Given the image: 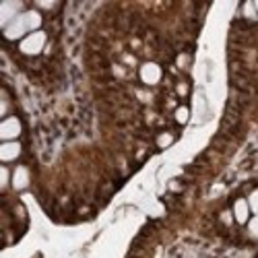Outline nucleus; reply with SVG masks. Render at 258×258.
I'll return each mask as SVG.
<instances>
[{
	"instance_id": "1",
	"label": "nucleus",
	"mask_w": 258,
	"mask_h": 258,
	"mask_svg": "<svg viewBox=\"0 0 258 258\" xmlns=\"http://www.w3.org/2000/svg\"><path fill=\"white\" fill-rule=\"evenodd\" d=\"M39 23H41L39 13H35V11L21 13V15L13 21V23H11L9 27H5V35H7L9 39H17V37H21V35L27 33V31L37 29V27H39Z\"/></svg>"
},
{
	"instance_id": "2",
	"label": "nucleus",
	"mask_w": 258,
	"mask_h": 258,
	"mask_svg": "<svg viewBox=\"0 0 258 258\" xmlns=\"http://www.w3.org/2000/svg\"><path fill=\"white\" fill-rule=\"evenodd\" d=\"M44 44H46V33L41 31H35L31 35H27L23 41H21V52L27 54V56H35L44 50Z\"/></svg>"
},
{
	"instance_id": "3",
	"label": "nucleus",
	"mask_w": 258,
	"mask_h": 258,
	"mask_svg": "<svg viewBox=\"0 0 258 258\" xmlns=\"http://www.w3.org/2000/svg\"><path fill=\"white\" fill-rule=\"evenodd\" d=\"M19 11H21L19 3H3L0 5V23H3L5 27H9L13 21L19 17Z\"/></svg>"
},
{
	"instance_id": "4",
	"label": "nucleus",
	"mask_w": 258,
	"mask_h": 258,
	"mask_svg": "<svg viewBox=\"0 0 258 258\" xmlns=\"http://www.w3.org/2000/svg\"><path fill=\"white\" fill-rule=\"evenodd\" d=\"M21 135V124L17 118H7L3 124H0V137L5 141H11V139H17Z\"/></svg>"
},
{
	"instance_id": "5",
	"label": "nucleus",
	"mask_w": 258,
	"mask_h": 258,
	"mask_svg": "<svg viewBox=\"0 0 258 258\" xmlns=\"http://www.w3.org/2000/svg\"><path fill=\"white\" fill-rule=\"evenodd\" d=\"M141 79H143L147 85H155V83H159V79H161V69L157 67V64H153V62L143 64Z\"/></svg>"
},
{
	"instance_id": "6",
	"label": "nucleus",
	"mask_w": 258,
	"mask_h": 258,
	"mask_svg": "<svg viewBox=\"0 0 258 258\" xmlns=\"http://www.w3.org/2000/svg\"><path fill=\"white\" fill-rule=\"evenodd\" d=\"M19 153H21L19 143H5L3 147H0V159L3 161H13V159L19 157Z\"/></svg>"
},
{
	"instance_id": "7",
	"label": "nucleus",
	"mask_w": 258,
	"mask_h": 258,
	"mask_svg": "<svg viewBox=\"0 0 258 258\" xmlns=\"http://www.w3.org/2000/svg\"><path fill=\"white\" fill-rule=\"evenodd\" d=\"M27 184H29V171H27V167H17L15 176H13V186L17 190H23V188H27Z\"/></svg>"
},
{
	"instance_id": "8",
	"label": "nucleus",
	"mask_w": 258,
	"mask_h": 258,
	"mask_svg": "<svg viewBox=\"0 0 258 258\" xmlns=\"http://www.w3.org/2000/svg\"><path fill=\"white\" fill-rule=\"evenodd\" d=\"M248 209H250L248 201H238V203H235L233 215H235V219H238L240 223H246L248 221Z\"/></svg>"
},
{
	"instance_id": "9",
	"label": "nucleus",
	"mask_w": 258,
	"mask_h": 258,
	"mask_svg": "<svg viewBox=\"0 0 258 258\" xmlns=\"http://www.w3.org/2000/svg\"><path fill=\"white\" fill-rule=\"evenodd\" d=\"M248 205H250V209L258 215V190H254L252 195H250V201H248Z\"/></svg>"
},
{
	"instance_id": "10",
	"label": "nucleus",
	"mask_w": 258,
	"mask_h": 258,
	"mask_svg": "<svg viewBox=\"0 0 258 258\" xmlns=\"http://www.w3.org/2000/svg\"><path fill=\"white\" fill-rule=\"evenodd\" d=\"M244 15L248 17V19H258V15H256V7L254 5H244Z\"/></svg>"
},
{
	"instance_id": "11",
	"label": "nucleus",
	"mask_w": 258,
	"mask_h": 258,
	"mask_svg": "<svg viewBox=\"0 0 258 258\" xmlns=\"http://www.w3.org/2000/svg\"><path fill=\"white\" fill-rule=\"evenodd\" d=\"M176 120H178L180 124L188 122V110H186V107H180V110L176 112Z\"/></svg>"
},
{
	"instance_id": "12",
	"label": "nucleus",
	"mask_w": 258,
	"mask_h": 258,
	"mask_svg": "<svg viewBox=\"0 0 258 258\" xmlns=\"http://www.w3.org/2000/svg\"><path fill=\"white\" fill-rule=\"evenodd\" d=\"M9 184V169L7 167H0V186H7Z\"/></svg>"
},
{
	"instance_id": "13",
	"label": "nucleus",
	"mask_w": 258,
	"mask_h": 258,
	"mask_svg": "<svg viewBox=\"0 0 258 258\" xmlns=\"http://www.w3.org/2000/svg\"><path fill=\"white\" fill-rule=\"evenodd\" d=\"M250 233L254 235V238H258V215L250 221Z\"/></svg>"
},
{
	"instance_id": "14",
	"label": "nucleus",
	"mask_w": 258,
	"mask_h": 258,
	"mask_svg": "<svg viewBox=\"0 0 258 258\" xmlns=\"http://www.w3.org/2000/svg\"><path fill=\"white\" fill-rule=\"evenodd\" d=\"M157 143H159V147H167V145H171V135H161Z\"/></svg>"
},
{
	"instance_id": "15",
	"label": "nucleus",
	"mask_w": 258,
	"mask_h": 258,
	"mask_svg": "<svg viewBox=\"0 0 258 258\" xmlns=\"http://www.w3.org/2000/svg\"><path fill=\"white\" fill-rule=\"evenodd\" d=\"M254 7H256V11H258V3H256V5H254Z\"/></svg>"
}]
</instances>
